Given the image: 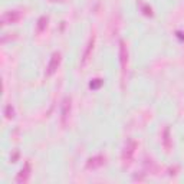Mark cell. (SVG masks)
<instances>
[{"label":"cell","mask_w":184,"mask_h":184,"mask_svg":"<svg viewBox=\"0 0 184 184\" xmlns=\"http://www.w3.org/2000/svg\"><path fill=\"white\" fill-rule=\"evenodd\" d=\"M134 147H135V143H131V147H127L125 148V153H124V160L125 161L131 160V155L134 153Z\"/></svg>","instance_id":"6da1fadb"},{"label":"cell","mask_w":184,"mask_h":184,"mask_svg":"<svg viewBox=\"0 0 184 184\" xmlns=\"http://www.w3.org/2000/svg\"><path fill=\"white\" fill-rule=\"evenodd\" d=\"M59 62V55H53V59H52L51 62V66H49V72H53L55 71V66H56V63Z\"/></svg>","instance_id":"7a4b0ae2"}]
</instances>
